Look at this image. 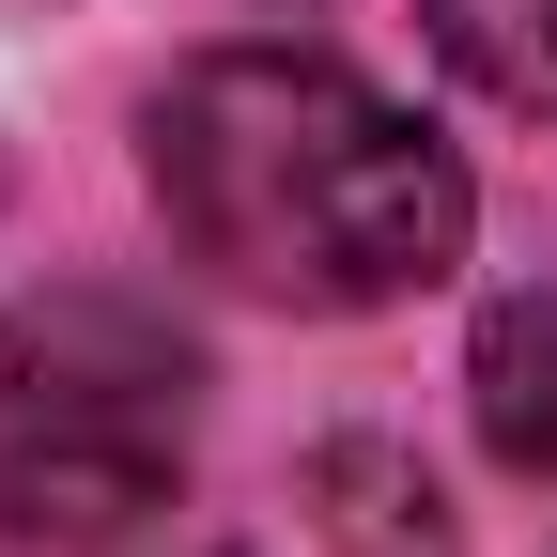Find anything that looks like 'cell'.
<instances>
[{"label": "cell", "mask_w": 557, "mask_h": 557, "mask_svg": "<svg viewBox=\"0 0 557 557\" xmlns=\"http://www.w3.org/2000/svg\"><path fill=\"white\" fill-rule=\"evenodd\" d=\"M201 449V357L139 295H32L0 325V542L109 557L186 496Z\"/></svg>", "instance_id": "7a4b0ae2"}, {"label": "cell", "mask_w": 557, "mask_h": 557, "mask_svg": "<svg viewBox=\"0 0 557 557\" xmlns=\"http://www.w3.org/2000/svg\"><path fill=\"white\" fill-rule=\"evenodd\" d=\"M465 403H480V449L557 496V295H496V310H480Z\"/></svg>", "instance_id": "3957f363"}, {"label": "cell", "mask_w": 557, "mask_h": 557, "mask_svg": "<svg viewBox=\"0 0 557 557\" xmlns=\"http://www.w3.org/2000/svg\"><path fill=\"white\" fill-rule=\"evenodd\" d=\"M418 16L496 109H557V0H418Z\"/></svg>", "instance_id": "5b68a950"}, {"label": "cell", "mask_w": 557, "mask_h": 557, "mask_svg": "<svg viewBox=\"0 0 557 557\" xmlns=\"http://www.w3.org/2000/svg\"><path fill=\"white\" fill-rule=\"evenodd\" d=\"M310 496L341 511V542H357V557H449V511H434V480H418L403 449H372V434H341V449L310 465Z\"/></svg>", "instance_id": "277c9868"}, {"label": "cell", "mask_w": 557, "mask_h": 557, "mask_svg": "<svg viewBox=\"0 0 557 557\" xmlns=\"http://www.w3.org/2000/svg\"><path fill=\"white\" fill-rule=\"evenodd\" d=\"M156 218L263 310H403L465 263V156L325 47H201L139 109Z\"/></svg>", "instance_id": "6da1fadb"}]
</instances>
